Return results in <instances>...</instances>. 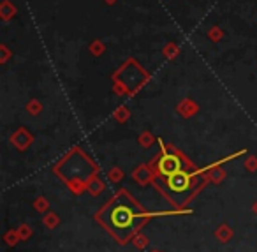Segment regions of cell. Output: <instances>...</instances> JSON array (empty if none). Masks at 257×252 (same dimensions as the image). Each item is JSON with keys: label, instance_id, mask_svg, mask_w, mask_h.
Here are the masks:
<instances>
[{"label": "cell", "instance_id": "cell-1", "mask_svg": "<svg viewBox=\"0 0 257 252\" xmlns=\"http://www.w3.org/2000/svg\"><path fill=\"white\" fill-rule=\"evenodd\" d=\"M180 167H182V160H180L176 155H164L161 159V162H159V170H161V173L168 175V177H171V175L182 171Z\"/></svg>", "mask_w": 257, "mask_h": 252}, {"label": "cell", "instance_id": "cell-2", "mask_svg": "<svg viewBox=\"0 0 257 252\" xmlns=\"http://www.w3.org/2000/svg\"><path fill=\"white\" fill-rule=\"evenodd\" d=\"M168 185H169V189H173L175 192H183L190 185V178L187 173L178 171V173L168 177Z\"/></svg>", "mask_w": 257, "mask_h": 252}, {"label": "cell", "instance_id": "cell-3", "mask_svg": "<svg viewBox=\"0 0 257 252\" xmlns=\"http://www.w3.org/2000/svg\"><path fill=\"white\" fill-rule=\"evenodd\" d=\"M107 2H113V0H107Z\"/></svg>", "mask_w": 257, "mask_h": 252}]
</instances>
